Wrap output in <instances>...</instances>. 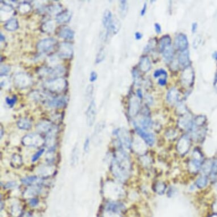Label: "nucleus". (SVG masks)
Here are the masks:
<instances>
[{
  "instance_id": "f257e3e1",
  "label": "nucleus",
  "mask_w": 217,
  "mask_h": 217,
  "mask_svg": "<svg viewBox=\"0 0 217 217\" xmlns=\"http://www.w3.org/2000/svg\"><path fill=\"white\" fill-rule=\"evenodd\" d=\"M112 171L117 178L123 180L128 176L129 161L124 152H119L116 154L112 162Z\"/></svg>"
},
{
  "instance_id": "f03ea898",
  "label": "nucleus",
  "mask_w": 217,
  "mask_h": 217,
  "mask_svg": "<svg viewBox=\"0 0 217 217\" xmlns=\"http://www.w3.org/2000/svg\"><path fill=\"white\" fill-rule=\"evenodd\" d=\"M67 84V81L63 78H60L48 80L46 86L47 88L51 92L59 93L65 88Z\"/></svg>"
},
{
  "instance_id": "7ed1b4c3",
  "label": "nucleus",
  "mask_w": 217,
  "mask_h": 217,
  "mask_svg": "<svg viewBox=\"0 0 217 217\" xmlns=\"http://www.w3.org/2000/svg\"><path fill=\"white\" fill-rule=\"evenodd\" d=\"M22 143L26 146L38 147L43 144L45 140L38 134H31L23 137Z\"/></svg>"
},
{
  "instance_id": "20e7f679",
  "label": "nucleus",
  "mask_w": 217,
  "mask_h": 217,
  "mask_svg": "<svg viewBox=\"0 0 217 217\" xmlns=\"http://www.w3.org/2000/svg\"><path fill=\"white\" fill-rule=\"evenodd\" d=\"M56 43V40L52 38L42 39L38 43L37 48L39 52L45 54L50 52L54 48Z\"/></svg>"
},
{
  "instance_id": "39448f33",
  "label": "nucleus",
  "mask_w": 217,
  "mask_h": 217,
  "mask_svg": "<svg viewBox=\"0 0 217 217\" xmlns=\"http://www.w3.org/2000/svg\"><path fill=\"white\" fill-rule=\"evenodd\" d=\"M14 83L18 88L24 89L31 85V78L25 73H19L14 78Z\"/></svg>"
},
{
  "instance_id": "423d86ee",
  "label": "nucleus",
  "mask_w": 217,
  "mask_h": 217,
  "mask_svg": "<svg viewBox=\"0 0 217 217\" xmlns=\"http://www.w3.org/2000/svg\"><path fill=\"white\" fill-rule=\"evenodd\" d=\"M72 45L68 42H63L60 44L57 54L62 59H70L73 55Z\"/></svg>"
},
{
  "instance_id": "0eeeda50",
  "label": "nucleus",
  "mask_w": 217,
  "mask_h": 217,
  "mask_svg": "<svg viewBox=\"0 0 217 217\" xmlns=\"http://www.w3.org/2000/svg\"><path fill=\"white\" fill-rule=\"evenodd\" d=\"M194 76L193 69L190 67H186L181 74V79L182 83L188 86H191L193 83Z\"/></svg>"
},
{
  "instance_id": "6e6552de",
  "label": "nucleus",
  "mask_w": 217,
  "mask_h": 217,
  "mask_svg": "<svg viewBox=\"0 0 217 217\" xmlns=\"http://www.w3.org/2000/svg\"><path fill=\"white\" fill-rule=\"evenodd\" d=\"M96 116V106L94 100L91 101L88 110L86 111V121L89 127L93 126Z\"/></svg>"
},
{
  "instance_id": "1a4fd4ad",
  "label": "nucleus",
  "mask_w": 217,
  "mask_h": 217,
  "mask_svg": "<svg viewBox=\"0 0 217 217\" xmlns=\"http://www.w3.org/2000/svg\"><path fill=\"white\" fill-rule=\"evenodd\" d=\"M116 135L121 144H122L125 147H129L130 143V138L128 131L125 129L121 128L116 131Z\"/></svg>"
},
{
  "instance_id": "9d476101",
  "label": "nucleus",
  "mask_w": 217,
  "mask_h": 217,
  "mask_svg": "<svg viewBox=\"0 0 217 217\" xmlns=\"http://www.w3.org/2000/svg\"><path fill=\"white\" fill-rule=\"evenodd\" d=\"M175 45L176 47L181 51L186 50L188 46V41L186 35L184 34L177 35L175 40Z\"/></svg>"
},
{
  "instance_id": "9b49d317",
  "label": "nucleus",
  "mask_w": 217,
  "mask_h": 217,
  "mask_svg": "<svg viewBox=\"0 0 217 217\" xmlns=\"http://www.w3.org/2000/svg\"><path fill=\"white\" fill-rule=\"evenodd\" d=\"M67 103V97L64 96H59L50 100L48 102V105L51 108H62L64 107Z\"/></svg>"
},
{
  "instance_id": "f8f14e48",
  "label": "nucleus",
  "mask_w": 217,
  "mask_h": 217,
  "mask_svg": "<svg viewBox=\"0 0 217 217\" xmlns=\"http://www.w3.org/2000/svg\"><path fill=\"white\" fill-rule=\"evenodd\" d=\"M139 108L140 102L138 100L134 97L131 98L129 104V114L130 116H134L136 115L139 111Z\"/></svg>"
},
{
  "instance_id": "ddd939ff",
  "label": "nucleus",
  "mask_w": 217,
  "mask_h": 217,
  "mask_svg": "<svg viewBox=\"0 0 217 217\" xmlns=\"http://www.w3.org/2000/svg\"><path fill=\"white\" fill-rule=\"evenodd\" d=\"M59 37L64 39H72L74 37L75 32L68 27H63L58 33Z\"/></svg>"
},
{
  "instance_id": "4468645a",
  "label": "nucleus",
  "mask_w": 217,
  "mask_h": 217,
  "mask_svg": "<svg viewBox=\"0 0 217 217\" xmlns=\"http://www.w3.org/2000/svg\"><path fill=\"white\" fill-rule=\"evenodd\" d=\"M72 17V13L69 11H65L58 14L56 17L57 23H64L68 22Z\"/></svg>"
},
{
  "instance_id": "2eb2a0df",
  "label": "nucleus",
  "mask_w": 217,
  "mask_h": 217,
  "mask_svg": "<svg viewBox=\"0 0 217 217\" xmlns=\"http://www.w3.org/2000/svg\"><path fill=\"white\" fill-rule=\"evenodd\" d=\"M178 63L183 66L187 67L190 63L189 54L188 50H185L180 53L178 57Z\"/></svg>"
},
{
  "instance_id": "dca6fc26",
  "label": "nucleus",
  "mask_w": 217,
  "mask_h": 217,
  "mask_svg": "<svg viewBox=\"0 0 217 217\" xmlns=\"http://www.w3.org/2000/svg\"><path fill=\"white\" fill-rule=\"evenodd\" d=\"M113 20V16L111 14V12L109 10H106L105 11L103 15V19H102V22L104 27L109 30L110 27V25Z\"/></svg>"
},
{
  "instance_id": "f3484780",
  "label": "nucleus",
  "mask_w": 217,
  "mask_h": 217,
  "mask_svg": "<svg viewBox=\"0 0 217 217\" xmlns=\"http://www.w3.org/2000/svg\"><path fill=\"white\" fill-rule=\"evenodd\" d=\"M151 62L147 56H143L140 58L139 62L140 70L143 72H147L151 69Z\"/></svg>"
},
{
  "instance_id": "a211bd4d",
  "label": "nucleus",
  "mask_w": 217,
  "mask_h": 217,
  "mask_svg": "<svg viewBox=\"0 0 217 217\" xmlns=\"http://www.w3.org/2000/svg\"><path fill=\"white\" fill-rule=\"evenodd\" d=\"M167 100L171 103H175L177 102L178 98V93L177 90L175 88H171L167 93Z\"/></svg>"
},
{
  "instance_id": "6ab92c4d",
  "label": "nucleus",
  "mask_w": 217,
  "mask_h": 217,
  "mask_svg": "<svg viewBox=\"0 0 217 217\" xmlns=\"http://www.w3.org/2000/svg\"><path fill=\"white\" fill-rule=\"evenodd\" d=\"M18 127L22 130H28L32 127L31 121L27 118H21L17 122Z\"/></svg>"
},
{
  "instance_id": "aec40b11",
  "label": "nucleus",
  "mask_w": 217,
  "mask_h": 217,
  "mask_svg": "<svg viewBox=\"0 0 217 217\" xmlns=\"http://www.w3.org/2000/svg\"><path fill=\"white\" fill-rule=\"evenodd\" d=\"M5 28L8 31L16 30L18 28V22L17 19L16 18H11L8 20V22L5 24Z\"/></svg>"
},
{
  "instance_id": "412c9836",
  "label": "nucleus",
  "mask_w": 217,
  "mask_h": 217,
  "mask_svg": "<svg viewBox=\"0 0 217 217\" xmlns=\"http://www.w3.org/2000/svg\"><path fill=\"white\" fill-rule=\"evenodd\" d=\"M38 129L39 130L45 132H48V134L52 131L54 129V127L51 123L48 122H42L39 124L38 126Z\"/></svg>"
},
{
  "instance_id": "4be33fe9",
  "label": "nucleus",
  "mask_w": 217,
  "mask_h": 217,
  "mask_svg": "<svg viewBox=\"0 0 217 217\" xmlns=\"http://www.w3.org/2000/svg\"><path fill=\"white\" fill-rule=\"evenodd\" d=\"M171 38L169 35H165L159 41V48L162 52L163 50L168 47L171 46Z\"/></svg>"
},
{
  "instance_id": "5701e85b",
  "label": "nucleus",
  "mask_w": 217,
  "mask_h": 217,
  "mask_svg": "<svg viewBox=\"0 0 217 217\" xmlns=\"http://www.w3.org/2000/svg\"><path fill=\"white\" fill-rule=\"evenodd\" d=\"M121 27V23L119 21V19L116 18H113V20H112V22L110 25V29H111L112 32L114 34H116L118 32V31H119Z\"/></svg>"
},
{
  "instance_id": "b1692460",
  "label": "nucleus",
  "mask_w": 217,
  "mask_h": 217,
  "mask_svg": "<svg viewBox=\"0 0 217 217\" xmlns=\"http://www.w3.org/2000/svg\"><path fill=\"white\" fill-rule=\"evenodd\" d=\"M41 29L43 32L47 33H51L55 29V23L53 21H50L43 23Z\"/></svg>"
},
{
  "instance_id": "393cba45",
  "label": "nucleus",
  "mask_w": 217,
  "mask_h": 217,
  "mask_svg": "<svg viewBox=\"0 0 217 217\" xmlns=\"http://www.w3.org/2000/svg\"><path fill=\"white\" fill-rule=\"evenodd\" d=\"M128 4L127 1L125 0H122L120 1L119 4V13L121 16L124 18L127 15L128 11Z\"/></svg>"
},
{
  "instance_id": "a878e982",
  "label": "nucleus",
  "mask_w": 217,
  "mask_h": 217,
  "mask_svg": "<svg viewBox=\"0 0 217 217\" xmlns=\"http://www.w3.org/2000/svg\"><path fill=\"white\" fill-rule=\"evenodd\" d=\"M163 56L164 57V59L167 61V62H169L172 60V59L173 58V50L172 48V47L170 46L167 47L166 48H165L163 51Z\"/></svg>"
},
{
  "instance_id": "bb28decb",
  "label": "nucleus",
  "mask_w": 217,
  "mask_h": 217,
  "mask_svg": "<svg viewBox=\"0 0 217 217\" xmlns=\"http://www.w3.org/2000/svg\"><path fill=\"white\" fill-rule=\"evenodd\" d=\"M41 191H42V189L40 186H31L27 189V191H26L25 194L29 196H34V195L40 194Z\"/></svg>"
},
{
  "instance_id": "cd10ccee",
  "label": "nucleus",
  "mask_w": 217,
  "mask_h": 217,
  "mask_svg": "<svg viewBox=\"0 0 217 217\" xmlns=\"http://www.w3.org/2000/svg\"><path fill=\"white\" fill-rule=\"evenodd\" d=\"M11 164L14 167L19 168L22 164V157L18 154H14L12 157Z\"/></svg>"
},
{
  "instance_id": "c85d7f7f",
  "label": "nucleus",
  "mask_w": 217,
  "mask_h": 217,
  "mask_svg": "<svg viewBox=\"0 0 217 217\" xmlns=\"http://www.w3.org/2000/svg\"><path fill=\"white\" fill-rule=\"evenodd\" d=\"M22 182L25 185H31L38 181V178L37 176H29L21 180Z\"/></svg>"
},
{
  "instance_id": "c756f323",
  "label": "nucleus",
  "mask_w": 217,
  "mask_h": 217,
  "mask_svg": "<svg viewBox=\"0 0 217 217\" xmlns=\"http://www.w3.org/2000/svg\"><path fill=\"white\" fill-rule=\"evenodd\" d=\"M19 11L21 13L26 14L31 10V5L28 3H23L20 4L19 6Z\"/></svg>"
},
{
  "instance_id": "7c9ffc66",
  "label": "nucleus",
  "mask_w": 217,
  "mask_h": 217,
  "mask_svg": "<svg viewBox=\"0 0 217 217\" xmlns=\"http://www.w3.org/2000/svg\"><path fill=\"white\" fill-rule=\"evenodd\" d=\"M105 55H106V54H105V49L103 48H101L98 53L97 55L96 63L97 64V63H100L101 62H102L105 57Z\"/></svg>"
},
{
  "instance_id": "2f4dec72",
  "label": "nucleus",
  "mask_w": 217,
  "mask_h": 217,
  "mask_svg": "<svg viewBox=\"0 0 217 217\" xmlns=\"http://www.w3.org/2000/svg\"><path fill=\"white\" fill-rule=\"evenodd\" d=\"M78 147L75 146V147L73 148L72 151V157H71V163L73 165H75L78 162Z\"/></svg>"
},
{
  "instance_id": "473e14b6",
  "label": "nucleus",
  "mask_w": 217,
  "mask_h": 217,
  "mask_svg": "<svg viewBox=\"0 0 217 217\" xmlns=\"http://www.w3.org/2000/svg\"><path fill=\"white\" fill-rule=\"evenodd\" d=\"M10 70H11L10 67L8 65H2L1 66V72H0L1 76L2 77L4 76L7 75Z\"/></svg>"
},
{
  "instance_id": "72a5a7b5",
  "label": "nucleus",
  "mask_w": 217,
  "mask_h": 217,
  "mask_svg": "<svg viewBox=\"0 0 217 217\" xmlns=\"http://www.w3.org/2000/svg\"><path fill=\"white\" fill-rule=\"evenodd\" d=\"M48 10H49V11L51 13H56L59 14V12H60L62 10V7L59 5H52V6H51L49 7Z\"/></svg>"
},
{
  "instance_id": "f704fd0d",
  "label": "nucleus",
  "mask_w": 217,
  "mask_h": 217,
  "mask_svg": "<svg viewBox=\"0 0 217 217\" xmlns=\"http://www.w3.org/2000/svg\"><path fill=\"white\" fill-rule=\"evenodd\" d=\"M161 76L167 77V73L166 72L165 70H163V69L157 70L154 73V76L155 78H160Z\"/></svg>"
},
{
  "instance_id": "c9c22d12",
  "label": "nucleus",
  "mask_w": 217,
  "mask_h": 217,
  "mask_svg": "<svg viewBox=\"0 0 217 217\" xmlns=\"http://www.w3.org/2000/svg\"><path fill=\"white\" fill-rule=\"evenodd\" d=\"M44 152H45V149H44L42 148V149H39V151H37L36 152V154H34V156H32V162H35L37 161L39 159V158H40V157L42 155H43V154L44 153Z\"/></svg>"
},
{
  "instance_id": "e433bc0d",
  "label": "nucleus",
  "mask_w": 217,
  "mask_h": 217,
  "mask_svg": "<svg viewBox=\"0 0 217 217\" xmlns=\"http://www.w3.org/2000/svg\"><path fill=\"white\" fill-rule=\"evenodd\" d=\"M17 100V98L16 96H14L12 98L7 97L6 98V102L10 107H13L14 104L16 103V101Z\"/></svg>"
},
{
  "instance_id": "4c0bfd02",
  "label": "nucleus",
  "mask_w": 217,
  "mask_h": 217,
  "mask_svg": "<svg viewBox=\"0 0 217 217\" xmlns=\"http://www.w3.org/2000/svg\"><path fill=\"white\" fill-rule=\"evenodd\" d=\"M12 10H13L12 6H11L10 5H9L8 4H4V6L1 7V11H3L4 12L9 13V12H10L11 11H12Z\"/></svg>"
},
{
  "instance_id": "58836bf2",
  "label": "nucleus",
  "mask_w": 217,
  "mask_h": 217,
  "mask_svg": "<svg viewBox=\"0 0 217 217\" xmlns=\"http://www.w3.org/2000/svg\"><path fill=\"white\" fill-rule=\"evenodd\" d=\"M17 185V183L15 181H10L7 183L5 185H4V188L5 189H10V188H15Z\"/></svg>"
},
{
  "instance_id": "ea45409f",
  "label": "nucleus",
  "mask_w": 217,
  "mask_h": 217,
  "mask_svg": "<svg viewBox=\"0 0 217 217\" xmlns=\"http://www.w3.org/2000/svg\"><path fill=\"white\" fill-rule=\"evenodd\" d=\"M39 203V200L35 198H31L29 200V205L32 207H35L37 206Z\"/></svg>"
},
{
  "instance_id": "a19ab883",
  "label": "nucleus",
  "mask_w": 217,
  "mask_h": 217,
  "mask_svg": "<svg viewBox=\"0 0 217 217\" xmlns=\"http://www.w3.org/2000/svg\"><path fill=\"white\" fill-rule=\"evenodd\" d=\"M154 42H155V40H150V41H149V43H148L147 45L146 46V48H145V50L148 51H150L151 50H152V48H153L155 46V44H156V43H154Z\"/></svg>"
},
{
  "instance_id": "79ce46f5",
  "label": "nucleus",
  "mask_w": 217,
  "mask_h": 217,
  "mask_svg": "<svg viewBox=\"0 0 217 217\" xmlns=\"http://www.w3.org/2000/svg\"><path fill=\"white\" fill-rule=\"evenodd\" d=\"M97 78V75L96 73V72L94 71H92L91 73V75H90V78H89V80L91 81V82H94L96 80Z\"/></svg>"
},
{
  "instance_id": "37998d69",
  "label": "nucleus",
  "mask_w": 217,
  "mask_h": 217,
  "mask_svg": "<svg viewBox=\"0 0 217 217\" xmlns=\"http://www.w3.org/2000/svg\"><path fill=\"white\" fill-rule=\"evenodd\" d=\"M90 144V140L89 138H86L85 141V143H84V151L86 152H88L89 149V145Z\"/></svg>"
},
{
  "instance_id": "c03bdc74",
  "label": "nucleus",
  "mask_w": 217,
  "mask_h": 217,
  "mask_svg": "<svg viewBox=\"0 0 217 217\" xmlns=\"http://www.w3.org/2000/svg\"><path fill=\"white\" fill-rule=\"evenodd\" d=\"M155 31L157 34H160L162 32V28L160 25L159 23H156L155 24Z\"/></svg>"
},
{
  "instance_id": "a18cd8bd",
  "label": "nucleus",
  "mask_w": 217,
  "mask_h": 217,
  "mask_svg": "<svg viewBox=\"0 0 217 217\" xmlns=\"http://www.w3.org/2000/svg\"><path fill=\"white\" fill-rule=\"evenodd\" d=\"M167 83V78H160L159 80V84L160 86H163L165 85Z\"/></svg>"
},
{
  "instance_id": "49530a36",
  "label": "nucleus",
  "mask_w": 217,
  "mask_h": 217,
  "mask_svg": "<svg viewBox=\"0 0 217 217\" xmlns=\"http://www.w3.org/2000/svg\"><path fill=\"white\" fill-rule=\"evenodd\" d=\"M146 9H147V4L145 3L143 5V7L142 8V10H141V13H140L141 16H144L145 14L146 11Z\"/></svg>"
},
{
  "instance_id": "de8ad7c7",
  "label": "nucleus",
  "mask_w": 217,
  "mask_h": 217,
  "mask_svg": "<svg viewBox=\"0 0 217 217\" xmlns=\"http://www.w3.org/2000/svg\"><path fill=\"white\" fill-rule=\"evenodd\" d=\"M135 37L136 39L137 40H139L142 38V34L141 33H140L139 32H137L135 34Z\"/></svg>"
},
{
  "instance_id": "09e8293b",
  "label": "nucleus",
  "mask_w": 217,
  "mask_h": 217,
  "mask_svg": "<svg viewBox=\"0 0 217 217\" xmlns=\"http://www.w3.org/2000/svg\"><path fill=\"white\" fill-rule=\"evenodd\" d=\"M197 23H193L192 24V31L193 33L195 32V31L197 30Z\"/></svg>"
},
{
  "instance_id": "8fccbe9b",
  "label": "nucleus",
  "mask_w": 217,
  "mask_h": 217,
  "mask_svg": "<svg viewBox=\"0 0 217 217\" xmlns=\"http://www.w3.org/2000/svg\"><path fill=\"white\" fill-rule=\"evenodd\" d=\"M5 38L4 35L2 33H1L0 34V40H1V42H4L5 40Z\"/></svg>"
},
{
  "instance_id": "3c124183",
  "label": "nucleus",
  "mask_w": 217,
  "mask_h": 217,
  "mask_svg": "<svg viewBox=\"0 0 217 217\" xmlns=\"http://www.w3.org/2000/svg\"><path fill=\"white\" fill-rule=\"evenodd\" d=\"M137 93H138V97H142V92H141V91H140V90H138V91H137Z\"/></svg>"
},
{
  "instance_id": "603ef678",
  "label": "nucleus",
  "mask_w": 217,
  "mask_h": 217,
  "mask_svg": "<svg viewBox=\"0 0 217 217\" xmlns=\"http://www.w3.org/2000/svg\"><path fill=\"white\" fill-rule=\"evenodd\" d=\"M3 132H4V130H3V129H2V126H1V138H2V136H3V135H4V133H3Z\"/></svg>"
},
{
  "instance_id": "864d4df0",
  "label": "nucleus",
  "mask_w": 217,
  "mask_h": 217,
  "mask_svg": "<svg viewBox=\"0 0 217 217\" xmlns=\"http://www.w3.org/2000/svg\"><path fill=\"white\" fill-rule=\"evenodd\" d=\"M217 217V214H215V215H213V216H212L211 217Z\"/></svg>"
}]
</instances>
